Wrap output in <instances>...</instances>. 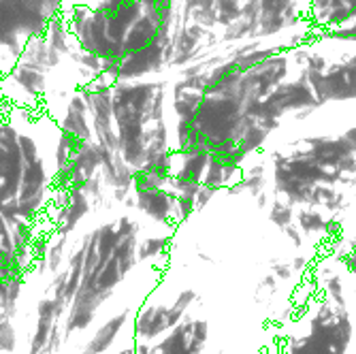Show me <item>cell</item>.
<instances>
[{"label": "cell", "instance_id": "3", "mask_svg": "<svg viewBox=\"0 0 356 354\" xmlns=\"http://www.w3.org/2000/svg\"><path fill=\"white\" fill-rule=\"evenodd\" d=\"M294 205H290L288 201H284V199H280V196H275V199L271 201V207H269V220L275 224V226H280L282 231L286 226H290V224H294Z\"/></svg>", "mask_w": 356, "mask_h": 354}, {"label": "cell", "instance_id": "13", "mask_svg": "<svg viewBox=\"0 0 356 354\" xmlns=\"http://www.w3.org/2000/svg\"><path fill=\"white\" fill-rule=\"evenodd\" d=\"M345 267H348V269H350V271H352V273L356 275V265H345Z\"/></svg>", "mask_w": 356, "mask_h": 354}, {"label": "cell", "instance_id": "1", "mask_svg": "<svg viewBox=\"0 0 356 354\" xmlns=\"http://www.w3.org/2000/svg\"><path fill=\"white\" fill-rule=\"evenodd\" d=\"M297 226L301 228L303 235H322V233H333L337 218L335 216H322L316 207H301V211L297 214Z\"/></svg>", "mask_w": 356, "mask_h": 354}, {"label": "cell", "instance_id": "6", "mask_svg": "<svg viewBox=\"0 0 356 354\" xmlns=\"http://www.w3.org/2000/svg\"><path fill=\"white\" fill-rule=\"evenodd\" d=\"M243 188H246V192H250L254 199H256V196H260L264 192V188H267V177H264V175H246V173H243Z\"/></svg>", "mask_w": 356, "mask_h": 354}, {"label": "cell", "instance_id": "9", "mask_svg": "<svg viewBox=\"0 0 356 354\" xmlns=\"http://www.w3.org/2000/svg\"><path fill=\"white\" fill-rule=\"evenodd\" d=\"M218 190H213V188H209V186H203L201 184V188H199V192H196V209H201V207H205L207 203H209V199L213 194H216Z\"/></svg>", "mask_w": 356, "mask_h": 354}, {"label": "cell", "instance_id": "4", "mask_svg": "<svg viewBox=\"0 0 356 354\" xmlns=\"http://www.w3.org/2000/svg\"><path fill=\"white\" fill-rule=\"evenodd\" d=\"M324 293L331 299L335 307H345V297H343V282L337 273L324 277Z\"/></svg>", "mask_w": 356, "mask_h": 354}, {"label": "cell", "instance_id": "10", "mask_svg": "<svg viewBox=\"0 0 356 354\" xmlns=\"http://www.w3.org/2000/svg\"><path fill=\"white\" fill-rule=\"evenodd\" d=\"M290 267H292V271H297V273H301V271H305V269L309 267V260L305 258V256H297L290 263Z\"/></svg>", "mask_w": 356, "mask_h": 354}, {"label": "cell", "instance_id": "12", "mask_svg": "<svg viewBox=\"0 0 356 354\" xmlns=\"http://www.w3.org/2000/svg\"><path fill=\"white\" fill-rule=\"evenodd\" d=\"M345 139H348V141L352 143V148L356 150V126H354V128H350L348 132H345Z\"/></svg>", "mask_w": 356, "mask_h": 354}, {"label": "cell", "instance_id": "8", "mask_svg": "<svg viewBox=\"0 0 356 354\" xmlns=\"http://www.w3.org/2000/svg\"><path fill=\"white\" fill-rule=\"evenodd\" d=\"M284 233H286V237L290 239V241H292V245L294 247H301L303 245V233H301V228L297 226V224H290V226H286V228H284Z\"/></svg>", "mask_w": 356, "mask_h": 354}, {"label": "cell", "instance_id": "2", "mask_svg": "<svg viewBox=\"0 0 356 354\" xmlns=\"http://www.w3.org/2000/svg\"><path fill=\"white\" fill-rule=\"evenodd\" d=\"M139 205L141 209H145L156 220H165L169 211L173 209V205H175V196L162 190H143L139 192Z\"/></svg>", "mask_w": 356, "mask_h": 354}, {"label": "cell", "instance_id": "5", "mask_svg": "<svg viewBox=\"0 0 356 354\" xmlns=\"http://www.w3.org/2000/svg\"><path fill=\"white\" fill-rule=\"evenodd\" d=\"M264 139H267V130H264V128H248L246 132L241 134L239 145L243 148L246 154H252L264 143Z\"/></svg>", "mask_w": 356, "mask_h": 354}, {"label": "cell", "instance_id": "11", "mask_svg": "<svg viewBox=\"0 0 356 354\" xmlns=\"http://www.w3.org/2000/svg\"><path fill=\"white\" fill-rule=\"evenodd\" d=\"M269 201H273V199H269V196H267V192H262L260 196H256V205L260 207V209H264V207L269 205Z\"/></svg>", "mask_w": 356, "mask_h": 354}, {"label": "cell", "instance_id": "7", "mask_svg": "<svg viewBox=\"0 0 356 354\" xmlns=\"http://www.w3.org/2000/svg\"><path fill=\"white\" fill-rule=\"evenodd\" d=\"M271 275H275L278 279H290L292 275H294V271H292V267H290V263H273L271 265Z\"/></svg>", "mask_w": 356, "mask_h": 354}]
</instances>
